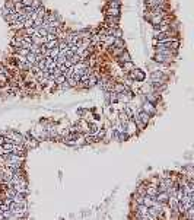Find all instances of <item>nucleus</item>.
Instances as JSON below:
<instances>
[{
  "label": "nucleus",
  "instance_id": "b1692460",
  "mask_svg": "<svg viewBox=\"0 0 194 220\" xmlns=\"http://www.w3.org/2000/svg\"><path fill=\"white\" fill-rule=\"evenodd\" d=\"M137 194L139 195H146V187H144V185H140V187L137 188Z\"/></svg>",
  "mask_w": 194,
  "mask_h": 220
},
{
  "label": "nucleus",
  "instance_id": "20e7f679",
  "mask_svg": "<svg viewBox=\"0 0 194 220\" xmlns=\"http://www.w3.org/2000/svg\"><path fill=\"white\" fill-rule=\"evenodd\" d=\"M12 201L13 203H18V204H21V206H25V194L23 193H18L12 197Z\"/></svg>",
  "mask_w": 194,
  "mask_h": 220
},
{
  "label": "nucleus",
  "instance_id": "0eeeda50",
  "mask_svg": "<svg viewBox=\"0 0 194 220\" xmlns=\"http://www.w3.org/2000/svg\"><path fill=\"white\" fill-rule=\"evenodd\" d=\"M137 117H139V120H140L142 122H144V124H148V122H149V120H150V114H148V112H144L143 110H142L140 112H139V114H137Z\"/></svg>",
  "mask_w": 194,
  "mask_h": 220
},
{
  "label": "nucleus",
  "instance_id": "f03ea898",
  "mask_svg": "<svg viewBox=\"0 0 194 220\" xmlns=\"http://www.w3.org/2000/svg\"><path fill=\"white\" fill-rule=\"evenodd\" d=\"M172 55H165V54H161V53H156L155 55V61L156 63H161V64H168L172 61Z\"/></svg>",
  "mask_w": 194,
  "mask_h": 220
},
{
  "label": "nucleus",
  "instance_id": "f8f14e48",
  "mask_svg": "<svg viewBox=\"0 0 194 220\" xmlns=\"http://www.w3.org/2000/svg\"><path fill=\"white\" fill-rule=\"evenodd\" d=\"M146 194L150 195V197H155L156 194H158V187L156 185H149V187L146 188Z\"/></svg>",
  "mask_w": 194,
  "mask_h": 220
},
{
  "label": "nucleus",
  "instance_id": "9b49d317",
  "mask_svg": "<svg viewBox=\"0 0 194 220\" xmlns=\"http://www.w3.org/2000/svg\"><path fill=\"white\" fill-rule=\"evenodd\" d=\"M25 60H26V63H29L31 66H35V64H37V61H38L37 60V55L32 54V53H29V54L25 57Z\"/></svg>",
  "mask_w": 194,
  "mask_h": 220
},
{
  "label": "nucleus",
  "instance_id": "412c9836",
  "mask_svg": "<svg viewBox=\"0 0 194 220\" xmlns=\"http://www.w3.org/2000/svg\"><path fill=\"white\" fill-rule=\"evenodd\" d=\"M120 5H121V0H111L110 2V7H120Z\"/></svg>",
  "mask_w": 194,
  "mask_h": 220
},
{
  "label": "nucleus",
  "instance_id": "a878e982",
  "mask_svg": "<svg viewBox=\"0 0 194 220\" xmlns=\"http://www.w3.org/2000/svg\"><path fill=\"white\" fill-rule=\"evenodd\" d=\"M0 82H2V83H6V82H7V77H6L5 73H0Z\"/></svg>",
  "mask_w": 194,
  "mask_h": 220
},
{
  "label": "nucleus",
  "instance_id": "f3484780",
  "mask_svg": "<svg viewBox=\"0 0 194 220\" xmlns=\"http://www.w3.org/2000/svg\"><path fill=\"white\" fill-rule=\"evenodd\" d=\"M128 124V134H133V133H136V130H137V127H136V124H134L133 120H130V121H127Z\"/></svg>",
  "mask_w": 194,
  "mask_h": 220
},
{
  "label": "nucleus",
  "instance_id": "9d476101",
  "mask_svg": "<svg viewBox=\"0 0 194 220\" xmlns=\"http://www.w3.org/2000/svg\"><path fill=\"white\" fill-rule=\"evenodd\" d=\"M18 18H19V15H18V12H13V13H10V15H7V16H5L6 22L9 23H15L18 21Z\"/></svg>",
  "mask_w": 194,
  "mask_h": 220
},
{
  "label": "nucleus",
  "instance_id": "7ed1b4c3",
  "mask_svg": "<svg viewBox=\"0 0 194 220\" xmlns=\"http://www.w3.org/2000/svg\"><path fill=\"white\" fill-rule=\"evenodd\" d=\"M130 77H131V79H134V80L142 82V80H144V73L142 72V70H139V69H136V67H134L133 70L130 72Z\"/></svg>",
  "mask_w": 194,
  "mask_h": 220
},
{
  "label": "nucleus",
  "instance_id": "cd10ccee",
  "mask_svg": "<svg viewBox=\"0 0 194 220\" xmlns=\"http://www.w3.org/2000/svg\"><path fill=\"white\" fill-rule=\"evenodd\" d=\"M104 134H105V131H104V130L98 131V133H96V138H102V137H104Z\"/></svg>",
  "mask_w": 194,
  "mask_h": 220
},
{
  "label": "nucleus",
  "instance_id": "bb28decb",
  "mask_svg": "<svg viewBox=\"0 0 194 220\" xmlns=\"http://www.w3.org/2000/svg\"><path fill=\"white\" fill-rule=\"evenodd\" d=\"M32 2L34 0H21V3H22L23 6H31L32 5Z\"/></svg>",
  "mask_w": 194,
  "mask_h": 220
},
{
  "label": "nucleus",
  "instance_id": "39448f33",
  "mask_svg": "<svg viewBox=\"0 0 194 220\" xmlns=\"http://www.w3.org/2000/svg\"><path fill=\"white\" fill-rule=\"evenodd\" d=\"M143 111H144V112H148V114H155L156 108L153 106V104H152V102L146 101V102L143 104Z\"/></svg>",
  "mask_w": 194,
  "mask_h": 220
},
{
  "label": "nucleus",
  "instance_id": "393cba45",
  "mask_svg": "<svg viewBox=\"0 0 194 220\" xmlns=\"http://www.w3.org/2000/svg\"><path fill=\"white\" fill-rule=\"evenodd\" d=\"M114 44H115L117 47H120V48H123V47H124V42H123L121 38H117L115 41H114Z\"/></svg>",
  "mask_w": 194,
  "mask_h": 220
},
{
  "label": "nucleus",
  "instance_id": "c756f323",
  "mask_svg": "<svg viewBox=\"0 0 194 220\" xmlns=\"http://www.w3.org/2000/svg\"><path fill=\"white\" fill-rule=\"evenodd\" d=\"M6 142H7V138H6L5 136H3V137H0V146H2V144H5Z\"/></svg>",
  "mask_w": 194,
  "mask_h": 220
},
{
  "label": "nucleus",
  "instance_id": "c85d7f7f",
  "mask_svg": "<svg viewBox=\"0 0 194 220\" xmlns=\"http://www.w3.org/2000/svg\"><path fill=\"white\" fill-rule=\"evenodd\" d=\"M110 99H111V102H115V101H117V94H115V92H114V94H111Z\"/></svg>",
  "mask_w": 194,
  "mask_h": 220
},
{
  "label": "nucleus",
  "instance_id": "4468645a",
  "mask_svg": "<svg viewBox=\"0 0 194 220\" xmlns=\"http://www.w3.org/2000/svg\"><path fill=\"white\" fill-rule=\"evenodd\" d=\"M26 140H25V143H26V146L28 147H37L38 146V142L35 140V138H31L29 137V134H26Z\"/></svg>",
  "mask_w": 194,
  "mask_h": 220
},
{
  "label": "nucleus",
  "instance_id": "f257e3e1",
  "mask_svg": "<svg viewBox=\"0 0 194 220\" xmlns=\"http://www.w3.org/2000/svg\"><path fill=\"white\" fill-rule=\"evenodd\" d=\"M3 136L7 138H10L13 143H18V144H23L25 143V138H23V136L21 134V133L18 131H13V130H9V131H5L3 133Z\"/></svg>",
  "mask_w": 194,
  "mask_h": 220
},
{
  "label": "nucleus",
  "instance_id": "6ab92c4d",
  "mask_svg": "<svg viewBox=\"0 0 194 220\" xmlns=\"http://www.w3.org/2000/svg\"><path fill=\"white\" fill-rule=\"evenodd\" d=\"M95 83H96V77L91 74V76H89V79L86 80V86H94Z\"/></svg>",
  "mask_w": 194,
  "mask_h": 220
},
{
  "label": "nucleus",
  "instance_id": "1a4fd4ad",
  "mask_svg": "<svg viewBox=\"0 0 194 220\" xmlns=\"http://www.w3.org/2000/svg\"><path fill=\"white\" fill-rule=\"evenodd\" d=\"M117 23H118V16H107V25L111 28L117 26Z\"/></svg>",
  "mask_w": 194,
  "mask_h": 220
},
{
  "label": "nucleus",
  "instance_id": "ddd939ff",
  "mask_svg": "<svg viewBox=\"0 0 194 220\" xmlns=\"http://www.w3.org/2000/svg\"><path fill=\"white\" fill-rule=\"evenodd\" d=\"M120 15V7H108L107 16H118Z\"/></svg>",
  "mask_w": 194,
  "mask_h": 220
},
{
  "label": "nucleus",
  "instance_id": "423d86ee",
  "mask_svg": "<svg viewBox=\"0 0 194 220\" xmlns=\"http://www.w3.org/2000/svg\"><path fill=\"white\" fill-rule=\"evenodd\" d=\"M146 5L149 7H156V6H165L166 0H146Z\"/></svg>",
  "mask_w": 194,
  "mask_h": 220
},
{
  "label": "nucleus",
  "instance_id": "dca6fc26",
  "mask_svg": "<svg viewBox=\"0 0 194 220\" xmlns=\"http://www.w3.org/2000/svg\"><path fill=\"white\" fill-rule=\"evenodd\" d=\"M118 60H120V63H126V61H130V54H128L127 51H126V50H124V51H123L121 54H120V57H118Z\"/></svg>",
  "mask_w": 194,
  "mask_h": 220
},
{
  "label": "nucleus",
  "instance_id": "7c9ffc66",
  "mask_svg": "<svg viewBox=\"0 0 194 220\" xmlns=\"http://www.w3.org/2000/svg\"><path fill=\"white\" fill-rule=\"evenodd\" d=\"M10 2H13V3H16V2H21V0H10Z\"/></svg>",
  "mask_w": 194,
  "mask_h": 220
},
{
  "label": "nucleus",
  "instance_id": "aec40b11",
  "mask_svg": "<svg viewBox=\"0 0 194 220\" xmlns=\"http://www.w3.org/2000/svg\"><path fill=\"white\" fill-rule=\"evenodd\" d=\"M63 82H66V76H64V74H59V76L54 79V83H60L61 85Z\"/></svg>",
  "mask_w": 194,
  "mask_h": 220
},
{
  "label": "nucleus",
  "instance_id": "5701e85b",
  "mask_svg": "<svg viewBox=\"0 0 194 220\" xmlns=\"http://www.w3.org/2000/svg\"><path fill=\"white\" fill-rule=\"evenodd\" d=\"M115 94H120V92H124L126 90V86L124 85H115Z\"/></svg>",
  "mask_w": 194,
  "mask_h": 220
},
{
  "label": "nucleus",
  "instance_id": "a211bd4d",
  "mask_svg": "<svg viewBox=\"0 0 194 220\" xmlns=\"http://www.w3.org/2000/svg\"><path fill=\"white\" fill-rule=\"evenodd\" d=\"M123 67H124V70H127V72H131L134 69V64L131 63V60L130 61H126V63H123Z\"/></svg>",
  "mask_w": 194,
  "mask_h": 220
},
{
  "label": "nucleus",
  "instance_id": "2eb2a0df",
  "mask_svg": "<svg viewBox=\"0 0 194 220\" xmlns=\"http://www.w3.org/2000/svg\"><path fill=\"white\" fill-rule=\"evenodd\" d=\"M57 45H59V41L54 38V39H50V41H47L44 47H45L47 50H53V48H55Z\"/></svg>",
  "mask_w": 194,
  "mask_h": 220
},
{
  "label": "nucleus",
  "instance_id": "4be33fe9",
  "mask_svg": "<svg viewBox=\"0 0 194 220\" xmlns=\"http://www.w3.org/2000/svg\"><path fill=\"white\" fill-rule=\"evenodd\" d=\"M18 53H19V55H22V57H26V55L29 54V50L28 48H18Z\"/></svg>",
  "mask_w": 194,
  "mask_h": 220
},
{
  "label": "nucleus",
  "instance_id": "6e6552de",
  "mask_svg": "<svg viewBox=\"0 0 194 220\" xmlns=\"http://www.w3.org/2000/svg\"><path fill=\"white\" fill-rule=\"evenodd\" d=\"M130 99H131V95H130V94H124V92L117 94V101H121V102H128Z\"/></svg>",
  "mask_w": 194,
  "mask_h": 220
}]
</instances>
